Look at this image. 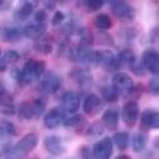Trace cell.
<instances>
[{"label": "cell", "instance_id": "cell-32", "mask_svg": "<svg viewBox=\"0 0 159 159\" xmlns=\"http://www.w3.org/2000/svg\"><path fill=\"white\" fill-rule=\"evenodd\" d=\"M129 68H130V71L135 75V76H138V77H142V76H144L145 75V72H147V70H145V67H144V65H143V62H142V60H138L137 57H135V60L128 66Z\"/></svg>", "mask_w": 159, "mask_h": 159}, {"label": "cell", "instance_id": "cell-4", "mask_svg": "<svg viewBox=\"0 0 159 159\" xmlns=\"http://www.w3.org/2000/svg\"><path fill=\"white\" fill-rule=\"evenodd\" d=\"M113 153V143L109 137H104L103 139L94 143L92 148L93 159H111Z\"/></svg>", "mask_w": 159, "mask_h": 159}, {"label": "cell", "instance_id": "cell-29", "mask_svg": "<svg viewBox=\"0 0 159 159\" xmlns=\"http://www.w3.org/2000/svg\"><path fill=\"white\" fill-rule=\"evenodd\" d=\"M101 94H102V98L108 102V103H112V102H116L119 97V94L117 93V91L112 87V84H107L104 87L101 88Z\"/></svg>", "mask_w": 159, "mask_h": 159}, {"label": "cell", "instance_id": "cell-11", "mask_svg": "<svg viewBox=\"0 0 159 159\" xmlns=\"http://www.w3.org/2000/svg\"><path fill=\"white\" fill-rule=\"evenodd\" d=\"M24 30L19 26H2L0 27V40L4 42H19L24 37Z\"/></svg>", "mask_w": 159, "mask_h": 159}, {"label": "cell", "instance_id": "cell-27", "mask_svg": "<svg viewBox=\"0 0 159 159\" xmlns=\"http://www.w3.org/2000/svg\"><path fill=\"white\" fill-rule=\"evenodd\" d=\"M93 24L98 30H108L113 25L111 17L107 14H98L93 20Z\"/></svg>", "mask_w": 159, "mask_h": 159}, {"label": "cell", "instance_id": "cell-36", "mask_svg": "<svg viewBox=\"0 0 159 159\" xmlns=\"http://www.w3.org/2000/svg\"><path fill=\"white\" fill-rule=\"evenodd\" d=\"M48 19V15H47V11L46 9H39L36 12H35V16H34V21H37V22H42V24H46Z\"/></svg>", "mask_w": 159, "mask_h": 159}, {"label": "cell", "instance_id": "cell-37", "mask_svg": "<svg viewBox=\"0 0 159 159\" xmlns=\"http://www.w3.org/2000/svg\"><path fill=\"white\" fill-rule=\"evenodd\" d=\"M80 155L82 159H93V154H92V149L87 145H82L80 148Z\"/></svg>", "mask_w": 159, "mask_h": 159}, {"label": "cell", "instance_id": "cell-33", "mask_svg": "<svg viewBox=\"0 0 159 159\" xmlns=\"http://www.w3.org/2000/svg\"><path fill=\"white\" fill-rule=\"evenodd\" d=\"M103 128H104V127H103L102 123L94 122V123H92V124L87 128L86 133H87L88 137H99V135L103 133V130H104Z\"/></svg>", "mask_w": 159, "mask_h": 159}, {"label": "cell", "instance_id": "cell-18", "mask_svg": "<svg viewBox=\"0 0 159 159\" xmlns=\"http://www.w3.org/2000/svg\"><path fill=\"white\" fill-rule=\"evenodd\" d=\"M101 108V98L97 94H88L83 102V112L89 116H94L98 113Z\"/></svg>", "mask_w": 159, "mask_h": 159}, {"label": "cell", "instance_id": "cell-15", "mask_svg": "<svg viewBox=\"0 0 159 159\" xmlns=\"http://www.w3.org/2000/svg\"><path fill=\"white\" fill-rule=\"evenodd\" d=\"M37 4L39 2H36V1H24L22 4H20L17 6V9L15 10V14H14L15 20H19V21L27 20L30 17V15L34 12Z\"/></svg>", "mask_w": 159, "mask_h": 159}, {"label": "cell", "instance_id": "cell-22", "mask_svg": "<svg viewBox=\"0 0 159 159\" xmlns=\"http://www.w3.org/2000/svg\"><path fill=\"white\" fill-rule=\"evenodd\" d=\"M16 113H17V116H19V118H20V119L29 120V119L35 118V113H34L32 103H31V102H29V101L21 102V103L16 107Z\"/></svg>", "mask_w": 159, "mask_h": 159}, {"label": "cell", "instance_id": "cell-35", "mask_svg": "<svg viewBox=\"0 0 159 159\" xmlns=\"http://www.w3.org/2000/svg\"><path fill=\"white\" fill-rule=\"evenodd\" d=\"M65 20H66L65 12L61 11V10H57V11H55V14H53V16H52V19H51V24H52L53 26H58V25H61Z\"/></svg>", "mask_w": 159, "mask_h": 159}, {"label": "cell", "instance_id": "cell-16", "mask_svg": "<svg viewBox=\"0 0 159 159\" xmlns=\"http://www.w3.org/2000/svg\"><path fill=\"white\" fill-rule=\"evenodd\" d=\"M140 123L148 129H157L159 125V114L155 109H145L140 114Z\"/></svg>", "mask_w": 159, "mask_h": 159}, {"label": "cell", "instance_id": "cell-17", "mask_svg": "<svg viewBox=\"0 0 159 159\" xmlns=\"http://www.w3.org/2000/svg\"><path fill=\"white\" fill-rule=\"evenodd\" d=\"M102 124L108 130H116L119 124V113L116 109H107L102 116Z\"/></svg>", "mask_w": 159, "mask_h": 159}, {"label": "cell", "instance_id": "cell-19", "mask_svg": "<svg viewBox=\"0 0 159 159\" xmlns=\"http://www.w3.org/2000/svg\"><path fill=\"white\" fill-rule=\"evenodd\" d=\"M135 55L132 50H123L118 55H116V70H120L125 66H129L134 60Z\"/></svg>", "mask_w": 159, "mask_h": 159}, {"label": "cell", "instance_id": "cell-9", "mask_svg": "<svg viewBox=\"0 0 159 159\" xmlns=\"http://www.w3.org/2000/svg\"><path fill=\"white\" fill-rule=\"evenodd\" d=\"M43 147L51 155L55 157H60L66 152V147L60 135H47L43 139Z\"/></svg>", "mask_w": 159, "mask_h": 159}, {"label": "cell", "instance_id": "cell-28", "mask_svg": "<svg viewBox=\"0 0 159 159\" xmlns=\"http://www.w3.org/2000/svg\"><path fill=\"white\" fill-rule=\"evenodd\" d=\"M17 134L16 127L10 120H1L0 122V135L1 137H15Z\"/></svg>", "mask_w": 159, "mask_h": 159}, {"label": "cell", "instance_id": "cell-13", "mask_svg": "<svg viewBox=\"0 0 159 159\" xmlns=\"http://www.w3.org/2000/svg\"><path fill=\"white\" fill-rule=\"evenodd\" d=\"M61 103H62V109L66 113L75 114L77 112V109L80 108V96L76 92L68 91L62 96Z\"/></svg>", "mask_w": 159, "mask_h": 159}, {"label": "cell", "instance_id": "cell-20", "mask_svg": "<svg viewBox=\"0 0 159 159\" xmlns=\"http://www.w3.org/2000/svg\"><path fill=\"white\" fill-rule=\"evenodd\" d=\"M20 58V55L15 50H7L0 56V72L6 71L11 65H14Z\"/></svg>", "mask_w": 159, "mask_h": 159}, {"label": "cell", "instance_id": "cell-12", "mask_svg": "<svg viewBox=\"0 0 159 159\" xmlns=\"http://www.w3.org/2000/svg\"><path fill=\"white\" fill-rule=\"evenodd\" d=\"M24 30V35L31 40H39L42 36H45L46 30H47V25L42 24V22H37V21H30L25 25V27H22Z\"/></svg>", "mask_w": 159, "mask_h": 159}, {"label": "cell", "instance_id": "cell-23", "mask_svg": "<svg viewBox=\"0 0 159 159\" xmlns=\"http://www.w3.org/2000/svg\"><path fill=\"white\" fill-rule=\"evenodd\" d=\"M34 47L39 53H42V55H50L53 50V46H52V42H51L50 37H45V36L36 40Z\"/></svg>", "mask_w": 159, "mask_h": 159}, {"label": "cell", "instance_id": "cell-3", "mask_svg": "<svg viewBox=\"0 0 159 159\" xmlns=\"http://www.w3.org/2000/svg\"><path fill=\"white\" fill-rule=\"evenodd\" d=\"M122 119L127 127H133L139 119V107L135 101L129 99L122 107Z\"/></svg>", "mask_w": 159, "mask_h": 159}, {"label": "cell", "instance_id": "cell-24", "mask_svg": "<svg viewBox=\"0 0 159 159\" xmlns=\"http://www.w3.org/2000/svg\"><path fill=\"white\" fill-rule=\"evenodd\" d=\"M70 76H72L75 78V81L78 82V84L82 87L89 86L92 83V75L89 72H87L86 70H76L75 72L70 73Z\"/></svg>", "mask_w": 159, "mask_h": 159}, {"label": "cell", "instance_id": "cell-1", "mask_svg": "<svg viewBox=\"0 0 159 159\" xmlns=\"http://www.w3.org/2000/svg\"><path fill=\"white\" fill-rule=\"evenodd\" d=\"M37 143H39L37 134L32 132L27 133L9 149V154L12 157H25L36 148Z\"/></svg>", "mask_w": 159, "mask_h": 159}, {"label": "cell", "instance_id": "cell-7", "mask_svg": "<svg viewBox=\"0 0 159 159\" xmlns=\"http://www.w3.org/2000/svg\"><path fill=\"white\" fill-rule=\"evenodd\" d=\"M34 80H36V60H27L19 72L17 82L22 86H26Z\"/></svg>", "mask_w": 159, "mask_h": 159}, {"label": "cell", "instance_id": "cell-2", "mask_svg": "<svg viewBox=\"0 0 159 159\" xmlns=\"http://www.w3.org/2000/svg\"><path fill=\"white\" fill-rule=\"evenodd\" d=\"M109 5L113 15L122 21H132L135 17V9L125 1H112Z\"/></svg>", "mask_w": 159, "mask_h": 159}, {"label": "cell", "instance_id": "cell-5", "mask_svg": "<svg viewBox=\"0 0 159 159\" xmlns=\"http://www.w3.org/2000/svg\"><path fill=\"white\" fill-rule=\"evenodd\" d=\"M133 80L130 78V76L125 72H117L114 73L113 78H112V87L117 91L118 94H127L132 87H133Z\"/></svg>", "mask_w": 159, "mask_h": 159}, {"label": "cell", "instance_id": "cell-34", "mask_svg": "<svg viewBox=\"0 0 159 159\" xmlns=\"http://www.w3.org/2000/svg\"><path fill=\"white\" fill-rule=\"evenodd\" d=\"M83 5L88 9V11H97L104 5V2L102 0H87L83 1Z\"/></svg>", "mask_w": 159, "mask_h": 159}, {"label": "cell", "instance_id": "cell-31", "mask_svg": "<svg viewBox=\"0 0 159 159\" xmlns=\"http://www.w3.org/2000/svg\"><path fill=\"white\" fill-rule=\"evenodd\" d=\"M32 108H34V113H35V118H40L41 114L45 112L46 106H47V101L45 97H39L36 99H34L32 102Z\"/></svg>", "mask_w": 159, "mask_h": 159}, {"label": "cell", "instance_id": "cell-40", "mask_svg": "<svg viewBox=\"0 0 159 159\" xmlns=\"http://www.w3.org/2000/svg\"><path fill=\"white\" fill-rule=\"evenodd\" d=\"M6 93H7L6 87H5V84H4V83L0 81V98H1V97H4Z\"/></svg>", "mask_w": 159, "mask_h": 159}, {"label": "cell", "instance_id": "cell-39", "mask_svg": "<svg viewBox=\"0 0 159 159\" xmlns=\"http://www.w3.org/2000/svg\"><path fill=\"white\" fill-rule=\"evenodd\" d=\"M46 70V63L43 61H37L36 60V78H40Z\"/></svg>", "mask_w": 159, "mask_h": 159}, {"label": "cell", "instance_id": "cell-30", "mask_svg": "<svg viewBox=\"0 0 159 159\" xmlns=\"http://www.w3.org/2000/svg\"><path fill=\"white\" fill-rule=\"evenodd\" d=\"M82 123H84V117L82 114L75 113V114H72L70 117H66L63 119V122H62V125L65 128H77Z\"/></svg>", "mask_w": 159, "mask_h": 159}, {"label": "cell", "instance_id": "cell-21", "mask_svg": "<svg viewBox=\"0 0 159 159\" xmlns=\"http://www.w3.org/2000/svg\"><path fill=\"white\" fill-rule=\"evenodd\" d=\"M0 113L7 117L14 116L16 113V106L14 103L12 97L9 93H6L4 97L0 98Z\"/></svg>", "mask_w": 159, "mask_h": 159}, {"label": "cell", "instance_id": "cell-14", "mask_svg": "<svg viewBox=\"0 0 159 159\" xmlns=\"http://www.w3.org/2000/svg\"><path fill=\"white\" fill-rule=\"evenodd\" d=\"M97 66L107 71H116V55L111 50L97 51Z\"/></svg>", "mask_w": 159, "mask_h": 159}, {"label": "cell", "instance_id": "cell-25", "mask_svg": "<svg viewBox=\"0 0 159 159\" xmlns=\"http://www.w3.org/2000/svg\"><path fill=\"white\" fill-rule=\"evenodd\" d=\"M112 143H114L119 150H125L129 145V134L127 132H117L112 138Z\"/></svg>", "mask_w": 159, "mask_h": 159}, {"label": "cell", "instance_id": "cell-6", "mask_svg": "<svg viewBox=\"0 0 159 159\" xmlns=\"http://www.w3.org/2000/svg\"><path fill=\"white\" fill-rule=\"evenodd\" d=\"M62 84V78L55 72H46L40 82V89L46 93H56Z\"/></svg>", "mask_w": 159, "mask_h": 159}, {"label": "cell", "instance_id": "cell-42", "mask_svg": "<svg viewBox=\"0 0 159 159\" xmlns=\"http://www.w3.org/2000/svg\"><path fill=\"white\" fill-rule=\"evenodd\" d=\"M0 56H1V50H0Z\"/></svg>", "mask_w": 159, "mask_h": 159}, {"label": "cell", "instance_id": "cell-10", "mask_svg": "<svg viewBox=\"0 0 159 159\" xmlns=\"http://www.w3.org/2000/svg\"><path fill=\"white\" fill-rule=\"evenodd\" d=\"M142 62H143L145 70H148L153 75H158V72H159V55H158L157 50H154V48L144 50V52L142 55Z\"/></svg>", "mask_w": 159, "mask_h": 159}, {"label": "cell", "instance_id": "cell-38", "mask_svg": "<svg viewBox=\"0 0 159 159\" xmlns=\"http://www.w3.org/2000/svg\"><path fill=\"white\" fill-rule=\"evenodd\" d=\"M148 89L153 93V94H158L159 92V82L157 78H152L148 83Z\"/></svg>", "mask_w": 159, "mask_h": 159}, {"label": "cell", "instance_id": "cell-26", "mask_svg": "<svg viewBox=\"0 0 159 159\" xmlns=\"http://www.w3.org/2000/svg\"><path fill=\"white\" fill-rule=\"evenodd\" d=\"M147 147V137L143 133H135L132 135V148L134 152H143Z\"/></svg>", "mask_w": 159, "mask_h": 159}, {"label": "cell", "instance_id": "cell-41", "mask_svg": "<svg viewBox=\"0 0 159 159\" xmlns=\"http://www.w3.org/2000/svg\"><path fill=\"white\" fill-rule=\"evenodd\" d=\"M114 159H132L129 155H127V154H120V155H118V157H116Z\"/></svg>", "mask_w": 159, "mask_h": 159}, {"label": "cell", "instance_id": "cell-8", "mask_svg": "<svg viewBox=\"0 0 159 159\" xmlns=\"http://www.w3.org/2000/svg\"><path fill=\"white\" fill-rule=\"evenodd\" d=\"M65 118H66V112L62 109V107H53L45 114L43 124L48 129H53L60 124H62Z\"/></svg>", "mask_w": 159, "mask_h": 159}]
</instances>
